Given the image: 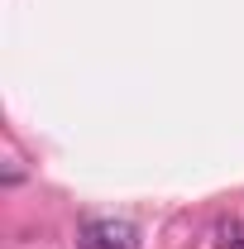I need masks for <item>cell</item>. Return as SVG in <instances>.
I'll use <instances>...</instances> for the list:
<instances>
[{
  "label": "cell",
  "mask_w": 244,
  "mask_h": 249,
  "mask_svg": "<svg viewBox=\"0 0 244 249\" xmlns=\"http://www.w3.org/2000/svg\"><path fill=\"white\" fill-rule=\"evenodd\" d=\"M77 249H139V230L120 216H96L77 230Z\"/></svg>",
  "instance_id": "6da1fadb"
},
{
  "label": "cell",
  "mask_w": 244,
  "mask_h": 249,
  "mask_svg": "<svg viewBox=\"0 0 244 249\" xmlns=\"http://www.w3.org/2000/svg\"><path fill=\"white\" fill-rule=\"evenodd\" d=\"M211 240H215V249H244V216H220Z\"/></svg>",
  "instance_id": "7a4b0ae2"
}]
</instances>
